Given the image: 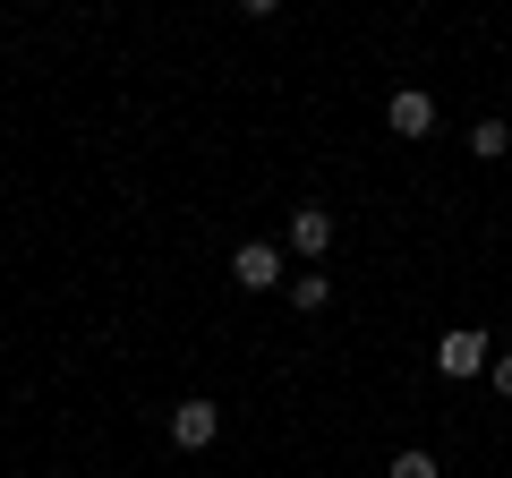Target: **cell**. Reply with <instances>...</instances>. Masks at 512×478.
Segmentation results:
<instances>
[{"label": "cell", "instance_id": "1", "mask_svg": "<svg viewBox=\"0 0 512 478\" xmlns=\"http://www.w3.org/2000/svg\"><path fill=\"white\" fill-rule=\"evenodd\" d=\"M436 368L453 376V385H461V376H487V368H495V342H487L478 325H453V333L436 342Z\"/></svg>", "mask_w": 512, "mask_h": 478}, {"label": "cell", "instance_id": "2", "mask_svg": "<svg viewBox=\"0 0 512 478\" xmlns=\"http://www.w3.org/2000/svg\"><path fill=\"white\" fill-rule=\"evenodd\" d=\"M231 282H239V291H274V282H282V248H274V239H239V248H231Z\"/></svg>", "mask_w": 512, "mask_h": 478}, {"label": "cell", "instance_id": "3", "mask_svg": "<svg viewBox=\"0 0 512 478\" xmlns=\"http://www.w3.org/2000/svg\"><path fill=\"white\" fill-rule=\"evenodd\" d=\"M214 436H222V410L205 402V393H188V402L171 410V444H188V453H205Z\"/></svg>", "mask_w": 512, "mask_h": 478}, {"label": "cell", "instance_id": "4", "mask_svg": "<svg viewBox=\"0 0 512 478\" xmlns=\"http://www.w3.org/2000/svg\"><path fill=\"white\" fill-rule=\"evenodd\" d=\"M384 120H393V137H436V94H427V86H402L393 103H384Z\"/></svg>", "mask_w": 512, "mask_h": 478}, {"label": "cell", "instance_id": "5", "mask_svg": "<svg viewBox=\"0 0 512 478\" xmlns=\"http://www.w3.org/2000/svg\"><path fill=\"white\" fill-rule=\"evenodd\" d=\"M325 248H333V214H325V205H291V257H325Z\"/></svg>", "mask_w": 512, "mask_h": 478}, {"label": "cell", "instance_id": "6", "mask_svg": "<svg viewBox=\"0 0 512 478\" xmlns=\"http://www.w3.org/2000/svg\"><path fill=\"white\" fill-rule=\"evenodd\" d=\"M504 146H512L504 120H478V129H470V154H478V163H504Z\"/></svg>", "mask_w": 512, "mask_h": 478}, {"label": "cell", "instance_id": "7", "mask_svg": "<svg viewBox=\"0 0 512 478\" xmlns=\"http://www.w3.org/2000/svg\"><path fill=\"white\" fill-rule=\"evenodd\" d=\"M325 291H333L325 274H291V308H325Z\"/></svg>", "mask_w": 512, "mask_h": 478}, {"label": "cell", "instance_id": "8", "mask_svg": "<svg viewBox=\"0 0 512 478\" xmlns=\"http://www.w3.org/2000/svg\"><path fill=\"white\" fill-rule=\"evenodd\" d=\"M384 478H444V470H436V453H393V470H384Z\"/></svg>", "mask_w": 512, "mask_h": 478}, {"label": "cell", "instance_id": "9", "mask_svg": "<svg viewBox=\"0 0 512 478\" xmlns=\"http://www.w3.org/2000/svg\"><path fill=\"white\" fill-rule=\"evenodd\" d=\"M487 376H495V393L512 402V350H495V368H487Z\"/></svg>", "mask_w": 512, "mask_h": 478}]
</instances>
